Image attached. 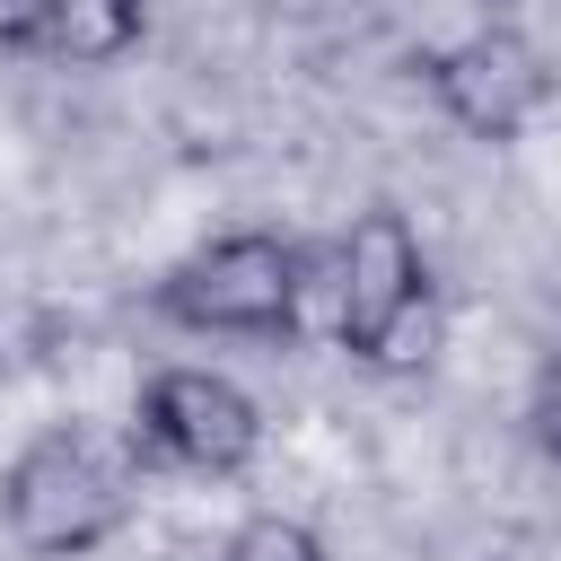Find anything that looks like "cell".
Listing matches in <instances>:
<instances>
[{
	"mask_svg": "<svg viewBox=\"0 0 561 561\" xmlns=\"http://www.w3.org/2000/svg\"><path fill=\"white\" fill-rule=\"evenodd\" d=\"M333 333L359 368H421L438 351V280L394 202H368L333 245Z\"/></svg>",
	"mask_w": 561,
	"mask_h": 561,
	"instance_id": "obj_1",
	"label": "cell"
},
{
	"mask_svg": "<svg viewBox=\"0 0 561 561\" xmlns=\"http://www.w3.org/2000/svg\"><path fill=\"white\" fill-rule=\"evenodd\" d=\"M131 517V473L88 430H44L0 473V526L26 561H79Z\"/></svg>",
	"mask_w": 561,
	"mask_h": 561,
	"instance_id": "obj_2",
	"label": "cell"
},
{
	"mask_svg": "<svg viewBox=\"0 0 561 561\" xmlns=\"http://www.w3.org/2000/svg\"><path fill=\"white\" fill-rule=\"evenodd\" d=\"M307 307V254L272 228H228L158 280V316L228 342H289Z\"/></svg>",
	"mask_w": 561,
	"mask_h": 561,
	"instance_id": "obj_3",
	"label": "cell"
},
{
	"mask_svg": "<svg viewBox=\"0 0 561 561\" xmlns=\"http://www.w3.org/2000/svg\"><path fill=\"white\" fill-rule=\"evenodd\" d=\"M254 447H263V412H254V394H245L237 377H219V368L175 359V368H158V377L140 386V403H131V456H140V465L228 482V473L254 465Z\"/></svg>",
	"mask_w": 561,
	"mask_h": 561,
	"instance_id": "obj_4",
	"label": "cell"
},
{
	"mask_svg": "<svg viewBox=\"0 0 561 561\" xmlns=\"http://www.w3.org/2000/svg\"><path fill=\"white\" fill-rule=\"evenodd\" d=\"M421 79H430V96H438V114L465 131V140H517L535 114H543V96H552V70H543V53L517 35V26H473V35H456L447 53H430L421 61Z\"/></svg>",
	"mask_w": 561,
	"mask_h": 561,
	"instance_id": "obj_5",
	"label": "cell"
},
{
	"mask_svg": "<svg viewBox=\"0 0 561 561\" xmlns=\"http://www.w3.org/2000/svg\"><path fill=\"white\" fill-rule=\"evenodd\" d=\"M140 26H149V18H140L131 0H44V53L70 61V70H96V61L131 53Z\"/></svg>",
	"mask_w": 561,
	"mask_h": 561,
	"instance_id": "obj_6",
	"label": "cell"
},
{
	"mask_svg": "<svg viewBox=\"0 0 561 561\" xmlns=\"http://www.w3.org/2000/svg\"><path fill=\"white\" fill-rule=\"evenodd\" d=\"M219 561H324V543H316V526H298L280 508H254V517H237Z\"/></svg>",
	"mask_w": 561,
	"mask_h": 561,
	"instance_id": "obj_7",
	"label": "cell"
},
{
	"mask_svg": "<svg viewBox=\"0 0 561 561\" xmlns=\"http://www.w3.org/2000/svg\"><path fill=\"white\" fill-rule=\"evenodd\" d=\"M526 430H535V447L561 465V351H543V368H535V394H526Z\"/></svg>",
	"mask_w": 561,
	"mask_h": 561,
	"instance_id": "obj_8",
	"label": "cell"
},
{
	"mask_svg": "<svg viewBox=\"0 0 561 561\" xmlns=\"http://www.w3.org/2000/svg\"><path fill=\"white\" fill-rule=\"evenodd\" d=\"M0 53H44V0H9L0 9Z\"/></svg>",
	"mask_w": 561,
	"mask_h": 561,
	"instance_id": "obj_9",
	"label": "cell"
}]
</instances>
